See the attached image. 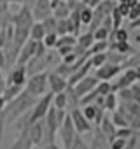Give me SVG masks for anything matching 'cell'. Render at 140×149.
Wrapping results in <instances>:
<instances>
[{"instance_id":"1","label":"cell","mask_w":140,"mask_h":149,"mask_svg":"<svg viewBox=\"0 0 140 149\" xmlns=\"http://www.w3.org/2000/svg\"><path fill=\"white\" fill-rule=\"evenodd\" d=\"M39 98H33L30 95H26L25 91H21L16 98H12L9 104H6L2 114H4V119H6V125L7 123H12V121H18L21 116H25L37 102Z\"/></svg>"},{"instance_id":"2","label":"cell","mask_w":140,"mask_h":149,"mask_svg":"<svg viewBox=\"0 0 140 149\" xmlns=\"http://www.w3.org/2000/svg\"><path fill=\"white\" fill-rule=\"evenodd\" d=\"M23 91L26 95L33 97V98H40L46 93H49L47 91V72H40V74H35V76L26 77Z\"/></svg>"},{"instance_id":"3","label":"cell","mask_w":140,"mask_h":149,"mask_svg":"<svg viewBox=\"0 0 140 149\" xmlns=\"http://www.w3.org/2000/svg\"><path fill=\"white\" fill-rule=\"evenodd\" d=\"M56 135L61 139L63 149H70V147H72V144H74V140H76L77 133H76V130H74V125H72V119H70L68 112H67V118L63 119V123L60 125V128H58Z\"/></svg>"},{"instance_id":"4","label":"cell","mask_w":140,"mask_h":149,"mask_svg":"<svg viewBox=\"0 0 140 149\" xmlns=\"http://www.w3.org/2000/svg\"><path fill=\"white\" fill-rule=\"evenodd\" d=\"M140 81V74H138V70H133V68H126L121 76L117 77V81H114V83H110V88H112V91L116 93V91H119V90H124V88H130L133 83H138Z\"/></svg>"},{"instance_id":"5","label":"cell","mask_w":140,"mask_h":149,"mask_svg":"<svg viewBox=\"0 0 140 149\" xmlns=\"http://www.w3.org/2000/svg\"><path fill=\"white\" fill-rule=\"evenodd\" d=\"M68 116H70V119H72V125H74V130H76L77 135H84V133H91V132H93V125L82 116L81 109L70 111Z\"/></svg>"},{"instance_id":"6","label":"cell","mask_w":140,"mask_h":149,"mask_svg":"<svg viewBox=\"0 0 140 149\" xmlns=\"http://www.w3.org/2000/svg\"><path fill=\"white\" fill-rule=\"evenodd\" d=\"M26 133H28V139H30V142H32L33 147H40V146L46 144V130H44V121L42 119L32 123L28 126Z\"/></svg>"},{"instance_id":"7","label":"cell","mask_w":140,"mask_h":149,"mask_svg":"<svg viewBox=\"0 0 140 149\" xmlns=\"http://www.w3.org/2000/svg\"><path fill=\"white\" fill-rule=\"evenodd\" d=\"M33 16H32V11L28 6H21L19 11L16 14L11 16V25L12 26H23V28H32L33 25Z\"/></svg>"},{"instance_id":"8","label":"cell","mask_w":140,"mask_h":149,"mask_svg":"<svg viewBox=\"0 0 140 149\" xmlns=\"http://www.w3.org/2000/svg\"><path fill=\"white\" fill-rule=\"evenodd\" d=\"M98 83H100V81H98L95 76H89V74H88L84 79H81L77 84L72 86V91H74V95H76L77 98H82L84 95H88L89 91H93Z\"/></svg>"},{"instance_id":"9","label":"cell","mask_w":140,"mask_h":149,"mask_svg":"<svg viewBox=\"0 0 140 149\" xmlns=\"http://www.w3.org/2000/svg\"><path fill=\"white\" fill-rule=\"evenodd\" d=\"M123 72V67L119 65H110V63H103L100 68L95 70V77L98 81H105V83H110V79H114L116 76Z\"/></svg>"},{"instance_id":"10","label":"cell","mask_w":140,"mask_h":149,"mask_svg":"<svg viewBox=\"0 0 140 149\" xmlns=\"http://www.w3.org/2000/svg\"><path fill=\"white\" fill-rule=\"evenodd\" d=\"M26 83V68L25 65H12L9 70V76L6 79V84H14V86H25Z\"/></svg>"},{"instance_id":"11","label":"cell","mask_w":140,"mask_h":149,"mask_svg":"<svg viewBox=\"0 0 140 149\" xmlns=\"http://www.w3.org/2000/svg\"><path fill=\"white\" fill-rule=\"evenodd\" d=\"M30 11H32L33 21H44L46 18L51 16V4L49 0H35V4Z\"/></svg>"},{"instance_id":"12","label":"cell","mask_w":140,"mask_h":149,"mask_svg":"<svg viewBox=\"0 0 140 149\" xmlns=\"http://www.w3.org/2000/svg\"><path fill=\"white\" fill-rule=\"evenodd\" d=\"M65 90H67V79L56 76L53 70L47 72V91L53 93V95H56V93H61Z\"/></svg>"},{"instance_id":"13","label":"cell","mask_w":140,"mask_h":149,"mask_svg":"<svg viewBox=\"0 0 140 149\" xmlns=\"http://www.w3.org/2000/svg\"><path fill=\"white\" fill-rule=\"evenodd\" d=\"M89 70H91V63H89V58L79 67V68H76L72 74H70V77L67 79V86H70V88H72L74 84H77L81 79H84L86 76H88V74H89Z\"/></svg>"},{"instance_id":"14","label":"cell","mask_w":140,"mask_h":149,"mask_svg":"<svg viewBox=\"0 0 140 149\" xmlns=\"http://www.w3.org/2000/svg\"><path fill=\"white\" fill-rule=\"evenodd\" d=\"M88 146H89V149H109V140H107V137L100 132V128H95L91 144H88Z\"/></svg>"},{"instance_id":"15","label":"cell","mask_w":140,"mask_h":149,"mask_svg":"<svg viewBox=\"0 0 140 149\" xmlns=\"http://www.w3.org/2000/svg\"><path fill=\"white\" fill-rule=\"evenodd\" d=\"M51 16H53L54 19H67V18L70 16V11H68V7H67V2H65V0H60V2L51 9Z\"/></svg>"},{"instance_id":"16","label":"cell","mask_w":140,"mask_h":149,"mask_svg":"<svg viewBox=\"0 0 140 149\" xmlns=\"http://www.w3.org/2000/svg\"><path fill=\"white\" fill-rule=\"evenodd\" d=\"M107 42H130V32L126 28H117V30H112L109 33V39Z\"/></svg>"},{"instance_id":"17","label":"cell","mask_w":140,"mask_h":149,"mask_svg":"<svg viewBox=\"0 0 140 149\" xmlns=\"http://www.w3.org/2000/svg\"><path fill=\"white\" fill-rule=\"evenodd\" d=\"M21 91H23V88H21V86L6 84V88H4V91H2V98H4V102H6V104H9V102H11L12 98H16Z\"/></svg>"},{"instance_id":"18","label":"cell","mask_w":140,"mask_h":149,"mask_svg":"<svg viewBox=\"0 0 140 149\" xmlns=\"http://www.w3.org/2000/svg\"><path fill=\"white\" fill-rule=\"evenodd\" d=\"M44 35H46V32H44L42 23H40V21H35V23L32 25V28H30V40H33V42H42Z\"/></svg>"},{"instance_id":"19","label":"cell","mask_w":140,"mask_h":149,"mask_svg":"<svg viewBox=\"0 0 140 149\" xmlns=\"http://www.w3.org/2000/svg\"><path fill=\"white\" fill-rule=\"evenodd\" d=\"M117 104H119V100H117V95L114 91H110L109 95L103 97V111H107L109 114L117 109Z\"/></svg>"},{"instance_id":"20","label":"cell","mask_w":140,"mask_h":149,"mask_svg":"<svg viewBox=\"0 0 140 149\" xmlns=\"http://www.w3.org/2000/svg\"><path fill=\"white\" fill-rule=\"evenodd\" d=\"M9 149H33V146H32V142H30V139H28L26 130L21 132V137H19Z\"/></svg>"},{"instance_id":"21","label":"cell","mask_w":140,"mask_h":149,"mask_svg":"<svg viewBox=\"0 0 140 149\" xmlns=\"http://www.w3.org/2000/svg\"><path fill=\"white\" fill-rule=\"evenodd\" d=\"M93 19V9L88 7V6H82L79 9V21H81V26H89Z\"/></svg>"},{"instance_id":"22","label":"cell","mask_w":140,"mask_h":149,"mask_svg":"<svg viewBox=\"0 0 140 149\" xmlns=\"http://www.w3.org/2000/svg\"><path fill=\"white\" fill-rule=\"evenodd\" d=\"M51 105H53L54 109H60V111H67V95H65V91L53 95V102H51Z\"/></svg>"},{"instance_id":"23","label":"cell","mask_w":140,"mask_h":149,"mask_svg":"<svg viewBox=\"0 0 140 149\" xmlns=\"http://www.w3.org/2000/svg\"><path fill=\"white\" fill-rule=\"evenodd\" d=\"M138 65H140V54H138V53H135V54L128 56V58H126V61H124L121 67H123V70H126V68L138 70Z\"/></svg>"},{"instance_id":"24","label":"cell","mask_w":140,"mask_h":149,"mask_svg":"<svg viewBox=\"0 0 140 149\" xmlns=\"http://www.w3.org/2000/svg\"><path fill=\"white\" fill-rule=\"evenodd\" d=\"M109 119H110V123H112L116 128H126V126H128V121H126V119L117 112V111L110 112V114H109Z\"/></svg>"},{"instance_id":"25","label":"cell","mask_w":140,"mask_h":149,"mask_svg":"<svg viewBox=\"0 0 140 149\" xmlns=\"http://www.w3.org/2000/svg\"><path fill=\"white\" fill-rule=\"evenodd\" d=\"M76 39H77V37H74V35H61V37L56 39V46H54V49H58V47H65V46H76Z\"/></svg>"},{"instance_id":"26","label":"cell","mask_w":140,"mask_h":149,"mask_svg":"<svg viewBox=\"0 0 140 149\" xmlns=\"http://www.w3.org/2000/svg\"><path fill=\"white\" fill-rule=\"evenodd\" d=\"M89 63H91V67H95V70L96 68H100L103 63H107V58H105V53H96V54H89Z\"/></svg>"},{"instance_id":"27","label":"cell","mask_w":140,"mask_h":149,"mask_svg":"<svg viewBox=\"0 0 140 149\" xmlns=\"http://www.w3.org/2000/svg\"><path fill=\"white\" fill-rule=\"evenodd\" d=\"M109 49V42L107 40H100V42H93L91 47H89V54H96V53H107Z\"/></svg>"},{"instance_id":"28","label":"cell","mask_w":140,"mask_h":149,"mask_svg":"<svg viewBox=\"0 0 140 149\" xmlns=\"http://www.w3.org/2000/svg\"><path fill=\"white\" fill-rule=\"evenodd\" d=\"M81 112H82V116H84L89 123H93V119H95V116H96V105H95V104L84 105V107L81 109Z\"/></svg>"},{"instance_id":"29","label":"cell","mask_w":140,"mask_h":149,"mask_svg":"<svg viewBox=\"0 0 140 149\" xmlns=\"http://www.w3.org/2000/svg\"><path fill=\"white\" fill-rule=\"evenodd\" d=\"M42 23V26H44V32L46 33H56V19L53 18V16H49V18H46L44 21H40Z\"/></svg>"},{"instance_id":"30","label":"cell","mask_w":140,"mask_h":149,"mask_svg":"<svg viewBox=\"0 0 140 149\" xmlns=\"http://www.w3.org/2000/svg\"><path fill=\"white\" fill-rule=\"evenodd\" d=\"M110 91H112L110 83H105V81H100V83L96 84V88H95V93H96L98 97H105V95H109Z\"/></svg>"},{"instance_id":"31","label":"cell","mask_w":140,"mask_h":149,"mask_svg":"<svg viewBox=\"0 0 140 149\" xmlns=\"http://www.w3.org/2000/svg\"><path fill=\"white\" fill-rule=\"evenodd\" d=\"M109 30H105V28H102V26H98L95 32H91V35H93V40L95 42H100V40H107L109 39Z\"/></svg>"},{"instance_id":"32","label":"cell","mask_w":140,"mask_h":149,"mask_svg":"<svg viewBox=\"0 0 140 149\" xmlns=\"http://www.w3.org/2000/svg\"><path fill=\"white\" fill-rule=\"evenodd\" d=\"M56 39H58L56 33H46L44 39H42V44L46 46V49H54V46H56Z\"/></svg>"},{"instance_id":"33","label":"cell","mask_w":140,"mask_h":149,"mask_svg":"<svg viewBox=\"0 0 140 149\" xmlns=\"http://www.w3.org/2000/svg\"><path fill=\"white\" fill-rule=\"evenodd\" d=\"M133 133H135V132H133L130 126H126V128H116V133H114V135H116V139H124V140H128Z\"/></svg>"},{"instance_id":"34","label":"cell","mask_w":140,"mask_h":149,"mask_svg":"<svg viewBox=\"0 0 140 149\" xmlns=\"http://www.w3.org/2000/svg\"><path fill=\"white\" fill-rule=\"evenodd\" d=\"M70 149H89V146H88V142H84V140H82V137H81V135H77Z\"/></svg>"},{"instance_id":"35","label":"cell","mask_w":140,"mask_h":149,"mask_svg":"<svg viewBox=\"0 0 140 149\" xmlns=\"http://www.w3.org/2000/svg\"><path fill=\"white\" fill-rule=\"evenodd\" d=\"M138 18H140V6L137 4L135 7H131V9H130V13H128L126 19H128V21H135V19H138Z\"/></svg>"},{"instance_id":"36","label":"cell","mask_w":140,"mask_h":149,"mask_svg":"<svg viewBox=\"0 0 140 149\" xmlns=\"http://www.w3.org/2000/svg\"><path fill=\"white\" fill-rule=\"evenodd\" d=\"M117 11H119V14L123 16V19H126V16H128V13H130V7H128L126 4H119V6H117Z\"/></svg>"},{"instance_id":"37","label":"cell","mask_w":140,"mask_h":149,"mask_svg":"<svg viewBox=\"0 0 140 149\" xmlns=\"http://www.w3.org/2000/svg\"><path fill=\"white\" fill-rule=\"evenodd\" d=\"M138 25H140V19H135V21H130V25L126 26V30H128V32H131V30L135 32V30H138Z\"/></svg>"},{"instance_id":"38","label":"cell","mask_w":140,"mask_h":149,"mask_svg":"<svg viewBox=\"0 0 140 149\" xmlns=\"http://www.w3.org/2000/svg\"><path fill=\"white\" fill-rule=\"evenodd\" d=\"M4 130H6V119H4V114L0 112V139L4 137Z\"/></svg>"},{"instance_id":"39","label":"cell","mask_w":140,"mask_h":149,"mask_svg":"<svg viewBox=\"0 0 140 149\" xmlns=\"http://www.w3.org/2000/svg\"><path fill=\"white\" fill-rule=\"evenodd\" d=\"M4 68H7V63H6V54H4V51L0 49V70H4Z\"/></svg>"},{"instance_id":"40","label":"cell","mask_w":140,"mask_h":149,"mask_svg":"<svg viewBox=\"0 0 140 149\" xmlns=\"http://www.w3.org/2000/svg\"><path fill=\"white\" fill-rule=\"evenodd\" d=\"M4 88H6V77H4V74H2V70H0V95H2Z\"/></svg>"},{"instance_id":"41","label":"cell","mask_w":140,"mask_h":149,"mask_svg":"<svg viewBox=\"0 0 140 149\" xmlns=\"http://www.w3.org/2000/svg\"><path fill=\"white\" fill-rule=\"evenodd\" d=\"M39 149H60L56 144H44V146H40Z\"/></svg>"},{"instance_id":"42","label":"cell","mask_w":140,"mask_h":149,"mask_svg":"<svg viewBox=\"0 0 140 149\" xmlns=\"http://www.w3.org/2000/svg\"><path fill=\"white\" fill-rule=\"evenodd\" d=\"M7 4H19V6H26V0H6Z\"/></svg>"},{"instance_id":"43","label":"cell","mask_w":140,"mask_h":149,"mask_svg":"<svg viewBox=\"0 0 140 149\" xmlns=\"http://www.w3.org/2000/svg\"><path fill=\"white\" fill-rule=\"evenodd\" d=\"M4 107H6V102H4V98H2V95H0V112L4 111Z\"/></svg>"},{"instance_id":"44","label":"cell","mask_w":140,"mask_h":149,"mask_svg":"<svg viewBox=\"0 0 140 149\" xmlns=\"http://www.w3.org/2000/svg\"><path fill=\"white\" fill-rule=\"evenodd\" d=\"M86 2H88V0H82V4H84V6H86Z\"/></svg>"},{"instance_id":"45","label":"cell","mask_w":140,"mask_h":149,"mask_svg":"<svg viewBox=\"0 0 140 149\" xmlns=\"http://www.w3.org/2000/svg\"><path fill=\"white\" fill-rule=\"evenodd\" d=\"M0 33H2V26H0Z\"/></svg>"},{"instance_id":"46","label":"cell","mask_w":140,"mask_h":149,"mask_svg":"<svg viewBox=\"0 0 140 149\" xmlns=\"http://www.w3.org/2000/svg\"><path fill=\"white\" fill-rule=\"evenodd\" d=\"M77 2H82V0H77Z\"/></svg>"}]
</instances>
